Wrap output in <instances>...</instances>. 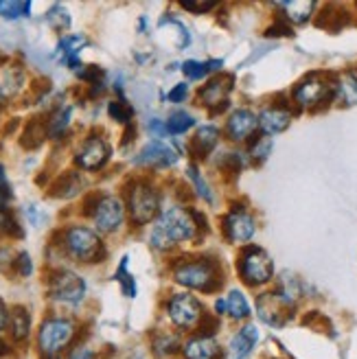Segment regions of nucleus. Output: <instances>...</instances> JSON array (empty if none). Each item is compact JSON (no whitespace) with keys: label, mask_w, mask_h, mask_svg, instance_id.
Here are the masks:
<instances>
[{"label":"nucleus","mask_w":357,"mask_h":359,"mask_svg":"<svg viewBox=\"0 0 357 359\" xmlns=\"http://www.w3.org/2000/svg\"><path fill=\"white\" fill-rule=\"evenodd\" d=\"M198 222L193 217V208L184 206H169L163 208L158 215V219L151 228L149 235V245L154 250H165L177 245V243H187L198 237Z\"/></svg>","instance_id":"nucleus-1"},{"label":"nucleus","mask_w":357,"mask_h":359,"mask_svg":"<svg viewBox=\"0 0 357 359\" xmlns=\"http://www.w3.org/2000/svg\"><path fill=\"white\" fill-rule=\"evenodd\" d=\"M173 280L177 285L195 290L202 294H215L224 285V269L215 259L200 257V259H180L173 269Z\"/></svg>","instance_id":"nucleus-2"},{"label":"nucleus","mask_w":357,"mask_h":359,"mask_svg":"<svg viewBox=\"0 0 357 359\" xmlns=\"http://www.w3.org/2000/svg\"><path fill=\"white\" fill-rule=\"evenodd\" d=\"M335 83L337 77L331 73H309L294 86L292 99L298 107L318 110L335 101Z\"/></svg>","instance_id":"nucleus-3"},{"label":"nucleus","mask_w":357,"mask_h":359,"mask_svg":"<svg viewBox=\"0 0 357 359\" xmlns=\"http://www.w3.org/2000/svg\"><path fill=\"white\" fill-rule=\"evenodd\" d=\"M77 337V322L64 316L46 318L38 331V348L44 359L60 357Z\"/></svg>","instance_id":"nucleus-4"},{"label":"nucleus","mask_w":357,"mask_h":359,"mask_svg":"<svg viewBox=\"0 0 357 359\" xmlns=\"http://www.w3.org/2000/svg\"><path fill=\"white\" fill-rule=\"evenodd\" d=\"M165 313L171 325L177 331H184V333H198L204 318L208 316L204 304L189 292L171 294L165 302Z\"/></svg>","instance_id":"nucleus-5"},{"label":"nucleus","mask_w":357,"mask_h":359,"mask_svg":"<svg viewBox=\"0 0 357 359\" xmlns=\"http://www.w3.org/2000/svg\"><path fill=\"white\" fill-rule=\"evenodd\" d=\"M237 274L248 287H263L274 280V261L259 245H243L237 257Z\"/></svg>","instance_id":"nucleus-6"},{"label":"nucleus","mask_w":357,"mask_h":359,"mask_svg":"<svg viewBox=\"0 0 357 359\" xmlns=\"http://www.w3.org/2000/svg\"><path fill=\"white\" fill-rule=\"evenodd\" d=\"M128 208L136 226H147L160 215V193L149 180H136L128 187Z\"/></svg>","instance_id":"nucleus-7"},{"label":"nucleus","mask_w":357,"mask_h":359,"mask_svg":"<svg viewBox=\"0 0 357 359\" xmlns=\"http://www.w3.org/2000/svg\"><path fill=\"white\" fill-rule=\"evenodd\" d=\"M64 248L68 257L79 263H101L105 259V248L95 230L86 226H70L64 230Z\"/></svg>","instance_id":"nucleus-8"},{"label":"nucleus","mask_w":357,"mask_h":359,"mask_svg":"<svg viewBox=\"0 0 357 359\" xmlns=\"http://www.w3.org/2000/svg\"><path fill=\"white\" fill-rule=\"evenodd\" d=\"M48 298L66 307H77L86 298V280L70 269H55L48 278Z\"/></svg>","instance_id":"nucleus-9"},{"label":"nucleus","mask_w":357,"mask_h":359,"mask_svg":"<svg viewBox=\"0 0 357 359\" xmlns=\"http://www.w3.org/2000/svg\"><path fill=\"white\" fill-rule=\"evenodd\" d=\"M90 215L99 232H116L125 222V204L116 195H97Z\"/></svg>","instance_id":"nucleus-10"},{"label":"nucleus","mask_w":357,"mask_h":359,"mask_svg":"<svg viewBox=\"0 0 357 359\" xmlns=\"http://www.w3.org/2000/svg\"><path fill=\"white\" fill-rule=\"evenodd\" d=\"M222 230L230 243L243 245L257 235V219L243 206H233L222 217Z\"/></svg>","instance_id":"nucleus-11"},{"label":"nucleus","mask_w":357,"mask_h":359,"mask_svg":"<svg viewBox=\"0 0 357 359\" xmlns=\"http://www.w3.org/2000/svg\"><path fill=\"white\" fill-rule=\"evenodd\" d=\"M294 307H290L276 292H265L257 298V316L263 325L281 329L294 318Z\"/></svg>","instance_id":"nucleus-12"},{"label":"nucleus","mask_w":357,"mask_h":359,"mask_svg":"<svg viewBox=\"0 0 357 359\" xmlns=\"http://www.w3.org/2000/svg\"><path fill=\"white\" fill-rule=\"evenodd\" d=\"M110 154H112V149L108 145V140L101 138L99 134H90L77 149L75 163L83 171H99L110 160Z\"/></svg>","instance_id":"nucleus-13"},{"label":"nucleus","mask_w":357,"mask_h":359,"mask_svg":"<svg viewBox=\"0 0 357 359\" xmlns=\"http://www.w3.org/2000/svg\"><path fill=\"white\" fill-rule=\"evenodd\" d=\"M235 86V77L233 75H217L208 79L206 86H202L200 90V101L204 107H208L210 114H220L228 107V95Z\"/></svg>","instance_id":"nucleus-14"},{"label":"nucleus","mask_w":357,"mask_h":359,"mask_svg":"<svg viewBox=\"0 0 357 359\" xmlns=\"http://www.w3.org/2000/svg\"><path fill=\"white\" fill-rule=\"evenodd\" d=\"M261 333L255 322H245L241 325L233 335H230L226 351H224V359H250L259 344Z\"/></svg>","instance_id":"nucleus-15"},{"label":"nucleus","mask_w":357,"mask_h":359,"mask_svg":"<svg viewBox=\"0 0 357 359\" xmlns=\"http://www.w3.org/2000/svg\"><path fill=\"white\" fill-rule=\"evenodd\" d=\"M177 151L167 145L163 140H151L145 147L138 151L134 158V165L138 167H149V169H169L177 163Z\"/></svg>","instance_id":"nucleus-16"},{"label":"nucleus","mask_w":357,"mask_h":359,"mask_svg":"<svg viewBox=\"0 0 357 359\" xmlns=\"http://www.w3.org/2000/svg\"><path fill=\"white\" fill-rule=\"evenodd\" d=\"M259 130V116L252 110L239 107L226 121V136L233 142H248L257 136Z\"/></svg>","instance_id":"nucleus-17"},{"label":"nucleus","mask_w":357,"mask_h":359,"mask_svg":"<svg viewBox=\"0 0 357 359\" xmlns=\"http://www.w3.org/2000/svg\"><path fill=\"white\" fill-rule=\"evenodd\" d=\"M182 359H224V351L215 335H204V333H193L187 337L180 348Z\"/></svg>","instance_id":"nucleus-18"},{"label":"nucleus","mask_w":357,"mask_h":359,"mask_svg":"<svg viewBox=\"0 0 357 359\" xmlns=\"http://www.w3.org/2000/svg\"><path fill=\"white\" fill-rule=\"evenodd\" d=\"M294 112L288 105H270L259 114V132L263 136H276L292 125Z\"/></svg>","instance_id":"nucleus-19"},{"label":"nucleus","mask_w":357,"mask_h":359,"mask_svg":"<svg viewBox=\"0 0 357 359\" xmlns=\"http://www.w3.org/2000/svg\"><path fill=\"white\" fill-rule=\"evenodd\" d=\"M88 46V38L81 33H73V35H62L60 42H58V48H55V55L62 64H66L70 70H77L83 66L79 62V53L81 48Z\"/></svg>","instance_id":"nucleus-20"},{"label":"nucleus","mask_w":357,"mask_h":359,"mask_svg":"<svg viewBox=\"0 0 357 359\" xmlns=\"http://www.w3.org/2000/svg\"><path fill=\"white\" fill-rule=\"evenodd\" d=\"M276 7L283 11V20L288 25H305L318 5L309 0H290V3H276Z\"/></svg>","instance_id":"nucleus-21"},{"label":"nucleus","mask_w":357,"mask_h":359,"mask_svg":"<svg viewBox=\"0 0 357 359\" xmlns=\"http://www.w3.org/2000/svg\"><path fill=\"white\" fill-rule=\"evenodd\" d=\"M220 142V130L213 128V125H204L195 136L191 138V145H189V151L195 156V158H206L213 149L217 147Z\"/></svg>","instance_id":"nucleus-22"},{"label":"nucleus","mask_w":357,"mask_h":359,"mask_svg":"<svg viewBox=\"0 0 357 359\" xmlns=\"http://www.w3.org/2000/svg\"><path fill=\"white\" fill-rule=\"evenodd\" d=\"M9 333L13 342H27V337L31 335V313L22 304L11 307L9 316Z\"/></svg>","instance_id":"nucleus-23"},{"label":"nucleus","mask_w":357,"mask_h":359,"mask_svg":"<svg viewBox=\"0 0 357 359\" xmlns=\"http://www.w3.org/2000/svg\"><path fill=\"white\" fill-rule=\"evenodd\" d=\"M226 316L233 320V322H245L252 316V309H250V302L245 298V294L241 290H230L226 296Z\"/></svg>","instance_id":"nucleus-24"},{"label":"nucleus","mask_w":357,"mask_h":359,"mask_svg":"<svg viewBox=\"0 0 357 359\" xmlns=\"http://www.w3.org/2000/svg\"><path fill=\"white\" fill-rule=\"evenodd\" d=\"M180 348H182V339L175 333H169V331H160L151 339V351L158 359L173 357V355L180 353Z\"/></svg>","instance_id":"nucleus-25"},{"label":"nucleus","mask_w":357,"mask_h":359,"mask_svg":"<svg viewBox=\"0 0 357 359\" xmlns=\"http://www.w3.org/2000/svg\"><path fill=\"white\" fill-rule=\"evenodd\" d=\"M335 101L344 105V107H351L357 103V73L349 70V73L337 77V83H335Z\"/></svg>","instance_id":"nucleus-26"},{"label":"nucleus","mask_w":357,"mask_h":359,"mask_svg":"<svg viewBox=\"0 0 357 359\" xmlns=\"http://www.w3.org/2000/svg\"><path fill=\"white\" fill-rule=\"evenodd\" d=\"M224 68V62L222 60H210V62H195V60H189L182 64V73L187 79L191 81H200L204 77H208L210 73H215V70H222Z\"/></svg>","instance_id":"nucleus-27"},{"label":"nucleus","mask_w":357,"mask_h":359,"mask_svg":"<svg viewBox=\"0 0 357 359\" xmlns=\"http://www.w3.org/2000/svg\"><path fill=\"white\" fill-rule=\"evenodd\" d=\"M81 191V180H79V173L75 171H68L64 173L55 184L50 189V195L53 197H62V200H70V197H75L77 193Z\"/></svg>","instance_id":"nucleus-28"},{"label":"nucleus","mask_w":357,"mask_h":359,"mask_svg":"<svg viewBox=\"0 0 357 359\" xmlns=\"http://www.w3.org/2000/svg\"><path fill=\"white\" fill-rule=\"evenodd\" d=\"M70 118H73V107H70V105L58 107V110L50 114V121L46 123V132H48V136H50V138H60V136L66 132L68 125H70Z\"/></svg>","instance_id":"nucleus-29"},{"label":"nucleus","mask_w":357,"mask_h":359,"mask_svg":"<svg viewBox=\"0 0 357 359\" xmlns=\"http://www.w3.org/2000/svg\"><path fill=\"white\" fill-rule=\"evenodd\" d=\"M272 149H274V140L270 136L257 134L248 145V156H250V160H255L257 165H261V163H265L267 158H270Z\"/></svg>","instance_id":"nucleus-30"},{"label":"nucleus","mask_w":357,"mask_h":359,"mask_svg":"<svg viewBox=\"0 0 357 359\" xmlns=\"http://www.w3.org/2000/svg\"><path fill=\"white\" fill-rule=\"evenodd\" d=\"M187 177L191 180V184H193V191L198 193V197H202V200L206 204H213L215 202V195H213V189L208 184V180L200 173L198 165H189L187 167Z\"/></svg>","instance_id":"nucleus-31"},{"label":"nucleus","mask_w":357,"mask_h":359,"mask_svg":"<svg viewBox=\"0 0 357 359\" xmlns=\"http://www.w3.org/2000/svg\"><path fill=\"white\" fill-rule=\"evenodd\" d=\"M165 123H167V132L171 136H182L195 128V116L187 110H177V112L169 114V118Z\"/></svg>","instance_id":"nucleus-32"},{"label":"nucleus","mask_w":357,"mask_h":359,"mask_svg":"<svg viewBox=\"0 0 357 359\" xmlns=\"http://www.w3.org/2000/svg\"><path fill=\"white\" fill-rule=\"evenodd\" d=\"M128 257H123L121 259V263H119V267H116V274H114V278H116V283L121 285V292H123V296L125 298H136V280H134V276L128 272Z\"/></svg>","instance_id":"nucleus-33"},{"label":"nucleus","mask_w":357,"mask_h":359,"mask_svg":"<svg viewBox=\"0 0 357 359\" xmlns=\"http://www.w3.org/2000/svg\"><path fill=\"white\" fill-rule=\"evenodd\" d=\"M31 3H18V0H9V3H0V15L5 20H20V18H29Z\"/></svg>","instance_id":"nucleus-34"},{"label":"nucleus","mask_w":357,"mask_h":359,"mask_svg":"<svg viewBox=\"0 0 357 359\" xmlns=\"http://www.w3.org/2000/svg\"><path fill=\"white\" fill-rule=\"evenodd\" d=\"M46 134H48V132H46V128H44L42 123H38V121H31V123H29V128H27V132H25L22 145H25L27 149H35V147H40Z\"/></svg>","instance_id":"nucleus-35"},{"label":"nucleus","mask_w":357,"mask_h":359,"mask_svg":"<svg viewBox=\"0 0 357 359\" xmlns=\"http://www.w3.org/2000/svg\"><path fill=\"white\" fill-rule=\"evenodd\" d=\"M46 22L55 29V31H66L68 27H70V15H68V11L64 9V5H53L50 7V11L46 13Z\"/></svg>","instance_id":"nucleus-36"},{"label":"nucleus","mask_w":357,"mask_h":359,"mask_svg":"<svg viewBox=\"0 0 357 359\" xmlns=\"http://www.w3.org/2000/svg\"><path fill=\"white\" fill-rule=\"evenodd\" d=\"M108 114L114 118V121H119V123H123V125H128L130 121H132V116H134V110H132V105L125 101V99H119V101H112L110 105H108Z\"/></svg>","instance_id":"nucleus-37"},{"label":"nucleus","mask_w":357,"mask_h":359,"mask_svg":"<svg viewBox=\"0 0 357 359\" xmlns=\"http://www.w3.org/2000/svg\"><path fill=\"white\" fill-rule=\"evenodd\" d=\"M265 35H267V38H292L294 29H292V25L285 22L283 18H278V20H274V25L267 27Z\"/></svg>","instance_id":"nucleus-38"},{"label":"nucleus","mask_w":357,"mask_h":359,"mask_svg":"<svg viewBox=\"0 0 357 359\" xmlns=\"http://www.w3.org/2000/svg\"><path fill=\"white\" fill-rule=\"evenodd\" d=\"M13 269H15V274H18V276H22V278L31 276V272H33L31 257H29L27 252H20V255H18V257L13 259Z\"/></svg>","instance_id":"nucleus-39"},{"label":"nucleus","mask_w":357,"mask_h":359,"mask_svg":"<svg viewBox=\"0 0 357 359\" xmlns=\"http://www.w3.org/2000/svg\"><path fill=\"white\" fill-rule=\"evenodd\" d=\"M13 197L11 193V184H9V180H7V173H5V167L0 165V206H5L9 200Z\"/></svg>","instance_id":"nucleus-40"},{"label":"nucleus","mask_w":357,"mask_h":359,"mask_svg":"<svg viewBox=\"0 0 357 359\" xmlns=\"http://www.w3.org/2000/svg\"><path fill=\"white\" fill-rule=\"evenodd\" d=\"M187 97H189V86L187 83H175L169 90L167 101H171V103H182V101H187Z\"/></svg>","instance_id":"nucleus-41"},{"label":"nucleus","mask_w":357,"mask_h":359,"mask_svg":"<svg viewBox=\"0 0 357 359\" xmlns=\"http://www.w3.org/2000/svg\"><path fill=\"white\" fill-rule=\"evenodd\" d=\"M25 212H27L29 222H31V224H33L35 228H40V226H42V222L46 219V217H44V212H42V210H40L38 206H35V204H29V206L25 208Z\"/></svg>","instance_id":"nucleus-42"},{"label":"nucleus","mask_w":357,"mask_h":359,"mask_svg":"<svg viewBox=\"0 0 357 359\" xmlns=\"http://www.w3.org/2000/svg\"><path fill=\"white\" fill-rule=\"evenodd\" d=\"M68 359H97V353L90 351L88 346H75L68 353Z\"/></svg>","instance_id":"nucleus-43"},{"label":"nucleus","mask_w":357,"mask_h":359,"mask_svg":"<svg viewBox=\"0 0 357 359\" xmlns=\"http://www.w3.org/2000/svg\"><path fill=\"white\" fill-rule=\"evenodd\" d=\"M215 7H217L215 3H182V9L193 11V13H206V11H213Z\"/></svg>","instance_id":"nucleus-44"},{"label":"nucleus","mask_w":357,"mask_h":359,"mask_svg":"<svg viewBox=\"0 0 357 359\" xmlns=\"http://www.w3.org/2000/svg\"><path fill=\"white\" fill-rule=\"evenodd\" d=\"M149 132H151L156 138L167 136V134H169V132H167V123H165V121H160V118H151V121H149Z\"/></svg>","instance_id":"nucleus-45"},{"label":"nucleus","mask_w":357,"mask_h":359,"mask_svg":"<svg viewBox=\"0 0 357 359\" xmlns=\"http://www.w3.org/2000/svg\"><path fill=\"white\" fill-rule=\"evenodd\" d=\"M9 316H11V309H7V304L0 300V333L9 327Z\"/></svg>","instance_id":"nucleus-46"},{"label":"nucleus","mask_w":357,"mask_h":359,"mask_svg":"<svg viewBox=\"0 0 357 359\" xmlns=\"http://www.w3.org/2000/svg\"><path fill=\"white\" fill-rule=\"evenodd\" d=\"M215 316L224 318L226 316V298H217L215 300Z\"/></svg>","instance_id":"nucleus-47"},{"label":"nucleus","mask_w":357,"mask_h":359,"mask_svg":"<svg viewBox=\"0 0 357 359\" xmlns=\"http://www.w3.org/2000/svg\"><path fill=\"white\" fill-rule=\"evenodd\" d=\"M0 95H3V86H0Z\"/></svg>","instance_id":"nucleus-48"},{"label":"nucleus","mask_w":357,"mask_h":359,"mask_svg":"<svg viewBox=\"0 0 357 359\" xmlns=\"http://www.w3.org/2000/svg\"><path fill=\"white\" fill-rule=\"evenodd\" d=\"M50 359H60V357H50Z\"/></svg>","instance_id":"nucleus-49"}]
</instances>
